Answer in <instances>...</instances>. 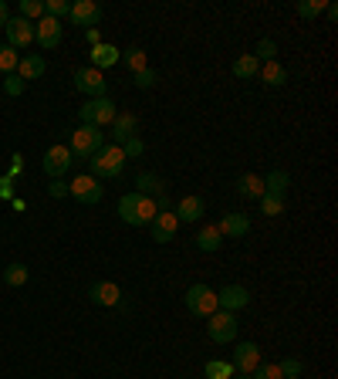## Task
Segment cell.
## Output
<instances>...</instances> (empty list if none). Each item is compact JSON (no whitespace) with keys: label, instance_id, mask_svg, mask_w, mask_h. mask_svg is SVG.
Instances as JSON below:
<instances>
[{"label":"cell","instance_id":"7bdbcfd3","mask_svg":"<svg viewBox=\"0 0 338 379\" xmlns=\"http://www.w3.org/2000/svg\"><path fill=\"white\" fill-rule=\"evenodd\" d=\"M0 197L4 200L14 197V180H11V176H0Z\"/></svg>","mask_w":338,"mask_h":379},{"label":"cell","instance_id":"52a82bcc","mask_svg":"<svg viewBox=\"0 0 338 379\" xmlns=\"http://www.w3.org/2000/svg\"><path fill=\"white\" fill-rule=\"evenodd\" d=\"M233 373L240 376H250L257 366H261V346L257 342H237V352H233Z\"/></svg>","mask_w":338,"mask_h":379},{"label":"cell","instance_id":"c3c4849f","mask_svg":"<svg viewBox=\"0 0 338 379\" xmlns=\"http://www.w3.org/2000/svg\"><path fill=\"white\" fill-rule=\"evenodd\" d=\"M7 21H11V14H7V4H4V0H0V28H4V24H7Z\"/></svg>","mask_w":338,"mask_h":379},{"label":"cell","instance_id":"1f68e13d","mask_svg":"<svg viewBox=\"0 0 338 379\" xmlns=\"http://www.w3.org/2000/svg\"><path fill=\"white\" fill-rule=\"evenodd\" d=\"M203 373H206V379H233V366L231 363H206L203 366Z\"/></svg>","mask_w":338,"mask_h":379},{"label":"cell","instance_id":"484cf974","mask_svg":"<svg viewBox=\"0 0 338 379\" xmlns=\"http://www.w3.org/2000/svg\"><path fill=\"white\" fill-rule=\"evenodd\" d=\"M261 72V61L254 58V55H240V58L233 61V75L237 78H257Z\"/></svg>","mask_w":338,"mask_h":379},{"label":"cell","instance_id":"e0dca14e","mask_svg":"<svg viewBox=\"0 0 338 379\" xmlns=\"http://www.w3.org/2000/svg\"><path fill=\"white\" fill-rule=\"evenodd\" d=\"M216 230H220L223 237H244L247 230H250V217H247V213H223Z\"/></svg>","mask_w":338,"mask_h":379},{"label":"cell","instance_id":"ee69618b","mask_svg":"<svg viewBox=\"0 0 338 379\" xmlns=\"http://www.w3.org/2000/svg\"><path fill=\"white\" fill-rule=\"evenodd\" d=\"M7 176H11V180H17V176H24V156H21V152L14 156V166H11V173H7Z\"/></svg>","mask_w":338,"mask_h":379},{"label":"cell","instance_id":"d6a6232c","mask_svg":"<svg viewBox=\"0 0 338 379\" xmlns=\"http://www.w3.org/2000/svg\"><path fill=\"white\" fill-rule=\"evenodd\" d=\"M119 217H122L129 227L136 224V193H125V197L119 200Z\"/></svg>","mask_w":338,"mask_h":379},{"label":"cell","instance_id":"f1b7e54d","mask_svg":"<svg viewBox=\"0 0 338 379\" xmlns=\"http://www.w3.org/2000/svg\"><path fill=\"white\" fill-rule=\"evenodd\" d=\"M17 64H21V51H14L11 45H0V72H4V75H14Z\"/></svg>","mask_w":338,"mask_h":379},{"label":"cell","instance_id":"8fae6325","mask_svg":"<svg viewBox=\"0 0 338 379\" xmlns=\"http://www.w3.org/2000/svg\"><path fill=\"white\" fill-rule=\"evenodd\" d=\"M34 41L45 47H58L62 45V21H54V17H41V21H34Z\"/></svg>","mask_w":338,"mask_h":379},{"label":"cell","instance_id":"603a6c76","mask_svg":"<svg viewBox=\"0 0 338 379\" xmlns=\"http://www.w3.org/2000/svg\"><path fill=\"white\" fill-rule=\"evenodd\" d=\"M257 78H261L264 85H274V89H281V85L288 81V72H284V64H277V61H264L261 72H257Z\"/></svg>","mask_w":338,"mask_h":379},{"label":"cell","instance_id":"7402d4cb","mask_svg":"<svg viewBox=\"0 0 338 379\" xmlns=\"http://www.w3.org/2000/svg\"><path fill=\"white\" fill-rule=\"evenodd\" d=\"M14 75H21L24 81L41 78V75H45V58H41V55H28V58H21V64H17Z\"/></svg>","mask_w":338,"mask_h":379},{"label":"cell","instance_id":"3957f363","mask_svg":"<svg viewBox=\"0 0 338 379\" xmlns=\"http://www.w3.org/2000/svg\"><path fill=\"white\" fill-rule=\"evenodd\" d=\"M105 146V136H102V129H95V125H78L75 132H71V156L78 159H92L95 152Z\"/></svg>","mask_w":338,"mask_h":379},{"label":"cell","instance_id":"b9f144b4","mask_svg":"<svg viewBox=\"0 0 338 379\" xmlns=\"http://www.w3.org/2000/svg\"><path fill=\"white\" fill-rule=\"evenodd\" d=\"M4 91H7V95H21V91H24V78H21V75H7Z\"/></svg>","mask_w":338,"mask_h":379},{"label":"cell","instance_id":"277c9868","mask_svg":"<svg viewBox=\"0 0 338 379\" xmlns=\"http://www.w3.org/2000/svg\"><path fill=\"white\" fill-rule=\"evenodd\" d=\"M186 308H190V315H197V319H210L214 312H220V305H216V291L210 285H193V288L183 295Z\"/></svg>","mask_w":338,"mask_h":379},{"label":"cell","instance_id":"30bf717a","mask_svg":"<svg viewBox=\"0 0 338 379\" xmlns=\"http://www.w3.org/2000/svg\"><path fill=\"white\" fill-rule=\"evenodd\" d=\"M71 163H75V156H71L68 146H51V149L45 152V173L51 176V180L64 176V173L71 169Z\"/></svg>","mask_w":338,"mask_h":379},{"label":"cell","instance_id":"4dcf8cb0","mask_svg":"<svg viewBox=\"0 0 338 379\" xmlns=\"http://www.w3.org/2000/svg\"><path fill=\"white\" fill-rule=\"evenodd\" d=\"M284 203H288V197H274V193H264V197H261L264 217H281V213H284Z\"/></svg>","mask_w":338,"mask_h":379},{"label":"cell","instance_id":"d6986e66","mask_svg":"<svg viewBox=\"0 0 338 379\" xmlns=\"http://www.w3.org/2000/svg\"><path fill=\"white\" fill-rule=\"evenodd\" d=\"M288 190H291V176H288L284 169H271V173L264 176V193H274V197H288Z\"/></svg>","mask_w":338,"mask_h":379},{"label":"cell","instance_id":"4fadbf2b","mask_svg":"<svg viewBox=\"0 0 338 379\" xmlns=\"http://www.w3.org/2000/svg\"><path fill=\"white\" fill-rule=\"evenodd\" d=\"M105 78H102V72H95V68H78L75 72V89L85 91V95H92V98H102L105 95Z\"/></svg>","mask_w":338,"mask_h":379},{"label":"cell","instance_id":"ffe728a7","mask_svg":"<svg viewBox=\"0 0 338 379\" xmlns=\"http://www.w3.org/2000/svg\"><path fill=\"white\" fill-rule=\"evenodd\" d=\"M122 58V51L115 45H95L92 47V68L95 72H102V68H112L115 61Z\"/></svg>","mask_w":338,"mask_h":379},{"label":"cell","instance_id":"7c38bea8","mask_svg":"<svg viewBox=\"0 0 338 379\" xmlns=\"http://www.w3.org/2000/svg\"><path fill=\"white\" fill-rule=\"evenodd\" d=\"M216 305H220V312H240L250 305V291L240 288V285H227L223 291H216Z\"/></svg>","mask_w":338,"mask_h":379},{"label":"cell","instance_id":"f546056e","mask_svg":"<svg viewBox=\"0 0 338 379\" xmlns=\"http://www.w3.org/2000/svg\"><path fill=\"white\" fill-rule=\"evenodd\" d=\"M4 285H11V288L28 285V268H24V264H7V268H4Z\"/></svg>","mask_w":338,"mask_h":379},{"label":"cell","instance_id":"5b68a950","mask_svg":"<svg viewBox=\"0 0 338 379\" xmlns=\"http://www.w3.org/2000/svg\"><path fill=\"white\" fill-rule=\"evenodd\" d=\"M102 183L95 180V176H75V180L68 183V197H75L78 203H85V207H95V203H102Z\"/></svg>","mask_w":338,"mask_h":379},{"label":"cell","instance_id":"8d00e7d4","mask_svg":"<svg viewBox=\"0 0 338 379\" xmlns=\"http://www.w3.org/2000/svg\"><path fill=\"white\" fill-rule=\"evenodd\" d=\"M250 379H284V376H281V366L277 363H261L250 373Z\"/></svg>","mask_w":338,"mask_h":379},{"label":"cell","instance_id":"83f0119b","mask_svg":"<svg viewBox=\"0 0 338 379\" xmlns=\"http://www.w3.org/2000/svg\"><path fill=\"white\" fill-rule=\"evenodd\" d=\"M119 61L129 64V72H132V75H139L142 68H149V61H146V51H142V47H129V51H122V58Z\"/></svg>","mask_w":338,"mask_h":379},{"label":"cell","instance_id":"8992f818","mask_svg":"<svg viewBox=\"0 0 338 379\" xmlns=\"http://www.w3.org/2000/svg\"><path fill=\"white\" fill-rule=\"evenodd\" d=\"M206 332H210V339H214L216 346L233 342V339H237V315H233V312H214Z\"/></svg>","mask_w":338,"mask_h":379},{"label":"cell","instance_id":"4316f807","mask_svg":"<svg viewBox=\"0 0 338 379\" xmlns=\"http://www.w3.org/2000/svg\"><path fill=\"white\" fill-rule=\"evenodd\" d=\"M220 244H223V234L216 230V224L214 227H203L200 234H197V247H200V251H220Z\"/></svg>","mask_w":338,"mask_h":379},{"label":"cell","instance_id":"9c48e42d","mask_svg":"<svg viewBox=\"0 0 338 379\" xmlns=\"http://www.w3.org/2000/svg\"><path fill=\"white\" fill-rule=\"evenodd\" d=\"M4 30H7V45L14 47V51H21V47H28V45L34 41V24H31V21H24L21 14L11 17V21L4 24Z\"/></svg>","mask_w":338,"mask_h":379},{"label":"cell","instance_id":"f35d334b","mask_svg":"<svg viewBox=\"0 0 338 379\" xmlns=\"http://www.w3.org/2000/svg\"><path fill=\"white\" fill-rule=\"evenodd\" d=\"M156 81H159V75H156L153 68H142V72L136 75V85H139V89H153Z\"/></svg>","mask_w":338,"mask_h":379},{"label":"cell","instance_id":"681fc988","mask_svg":"<svg viewBox=\"0 0 338 379\" xmlns=\"http://www.w3.org/2000/svg\"><path fill=\"white\" fill-rule=\"evenodd\" d=\"M284 379H301V376H284Z\"/></svg>","mask_w":338,"mask_h":379},{"label":"cell","instance_id":"74e56055","mask_svg":"<svg viewBox=\"0 0 338 379\" xmlns=\"http://www.w3.org/2000/svg\"><path fill=\"white\" fill-rule=\"evenodd\" d=\"M274 55H277V45L274 41H271V38H261V41H257V51H254V58L257 61H274Z\"/></svg>","mask_w":338,"mask_h":379},{"label":"cell","instance_id":"2e32d148","mask_svg":"<svg viewBox=\"0 0 338 379\" xmlns=\"http://www.w3.org/2000/svg\"><path fill=\"white\" fill-rule=\"evenodd\" d=\"M136 132H139V119H136V115H132V112H119V115H115V122H112V139H115V146L129 142Z\"/></svg>","mask_w":338,"mask_h":379},{"label":"cell","instance_id":"6da1fadb","mask_svg":"<svg viewBox=\"0 0 338 379\" xmlns=\"http://www.w3.org/2000/svg\"><path fill=\"white\" fill-rule=\"evenodd\" d=\"M88 166H92V173L88 176H95V180H112V176H119L125 169V152L122 146H115V142H105L102 149L95 152L92 159H88Z\"/></svg>","mask_w":338,"mask_h":379},{"label":"cell","instance_id":"836d02e7","mask_svg":"<svg viewBox=\"0 0 338 379\" xmlns=\"http://www.w3.org/2000/svg\"><path fill=\"white\" fill-rule=\"evenodd\" d=\"M21 17H24V21H41V17H45V4H41V0H24V4H21Z\"/></svg>","mask_w":338,"mask_h":379},{"label":"cell","instance_id":"7a4b0ae2","mask_svg":"<svg viewBox=\"0 0 338 379\" xmlns=\"http://www.w3.org/2000/svg\"><path fill=\"white\" fill-rule=\"evenodd\" d=\"M115 115H119V108H115V102H112L108 95H102V98H88L85 106L78 108V119H81V125H95V129L112 125V122H115Z\"/></svg>","mask_w":338,"mask_h":379},{"label":"cell","instance_id":"5bb4252c","mask_svg":"<svg viewBox=\"0 0 338 379\" xmlns=\"http://www.w3.org/2000/svg\"><path fill=\"white\" fill-rule=\"evenodd\" d=\"M68 17L75 21L78 28H88L92 30L98 21H102V7L95 4V0H75L71 4V11H68Z\"/></svg>","mask_w":338,"mask_h":379},{"label":"cell","instance_id":"f6af8a7d","mask_svg":"<svg viewBox=\"0 0 338 379\" xmlns=\"http://www.w3.org/2000/svg\"><path fill=\"white\" fill-rule=\"evenodd\" d=\"M51 197H58V200L68 197V183H62V180H54V183H51Z\"/></svg>","mask_w":338,"mask_h":379},{"label":"cell","instance_id":"cb8c5ba5","mask_svg":"<svg viewBox=\"0 0 338 379\" xmlns=\"http://www.w3.org/2000/svg\"><path fill=\"white\" fill-rule=\"evenodd\" d=\"M156 213H159L156 210V200L136 193V224H132V227H146V224H153Z\"/></svg>","mask_w":338,"mask_h":379},{"label":"cell","instance_id":"d4e9b609","mask_svg":"<svg viewBox=\"0 0 338 379\" xmlns=\"http://www.w3.org/2000/svg\"><path fill=\"white\" fill-rule=\"evenodd\" d=\"M136 193H142V197H149V193L163 197V193H166V183L159 180L156 173H139L136 176Z\"/></svg>","mask_w":338,"mask_h":379},{"label":"cell","instance_id":"7dc6e473","mask_svg":"<svg viewBox=\"0 0 338 379\" xmlns=\"http://www.w3.org/2000/svg\"><path fill=\"white\" fill-rule=\"evenodd\" d=\"M85 38H88V45H102V38H98V28H92V30H88V34H85Z\"/></svg>","mask_w":338,"mask_h":379},{"label":"cell","instance_id":"bcb514c9","mask_svg":"<svg viewBox=\"0 0 338 379\" xmlns=\"http://www.w3.org/2000/svg\"><path fill=\"white\" fill-rule=\"evenodd\" d=\"M325 17H328V21H338V4H332V0H328V7H325Z\"/></svg>","mask_w":338,"mask_h":379},{"label":"cell","instance_id":"e575fe53","mask_svg":"<svg viewBox=\"0 0 338 379\" xmlns=\"http://www.w3.org/2000/svg\"><path fill=\"white\" fill-rule=\"evenodd\" d=\"M325 7H328V0H301V4H298V14L311 21V17L325 14Z\"/></svg>","mask_w":338,"mask_h":379},{"label":"cell","instance_id":"d590c367","mask_svg":"<svg viewBox=\"0 0 338 379\" xmlns=\"http://www.w3.org/2000/svg\"><path fill=\"white\" fill-rule=\"evenodd\" d=\"M68 11H71V4H68V0H47L45 4V17H54V21L68 17Z\"/></svg>","mask_w":338,"mask_h":379},{"label":"cell","instance_id":"60d3db41","mask_svg":"<svg viewBox=\"0 0 338 379\" xmlns=\"http://www.w3.org/2000/svg\"><path fill=\"white\" fill-rule=\"evenodd\" d=\"M122 152H125V159H129V156H142V152H146V146H142V139H139V136H132L129 142H122Z\"/></svg>","mask_w":338,"mask_h":379},{"label":"cell","instance_id":"ab89813d","mask_svg":"<svg viewBox=\"0 0 338 379\" xmlns=\"http://www.w3.org/2000/svg\"><path fill=\"white\" fill-rule=\"evenodd\" d=\"M281 376H301V359H281Z\"/></svg>","mask_w":338,"mask_h":379},{"label":"cell","instance_id":"f907efd6","mask_svg":"<svg viewBox=\"0 0 338 379\" xmlns=\"http://www.w3.org/2000/svg\"><path fill=\"white\" fill-rule=\"evenodd\" d=\"M237 379H250V376H237Z\"/></svg>","mask_w":338,"mask_h":379},{"label":"cell","instance_id":"ac0fdd59","mask_svg":"<svg viewBox=\"0 0 338 379\" xmlns=\"http://www.w3.org/2000/svg\"><path fill=\"white\" fill-rule=\"evenodd\" d=\"M173 213H176V220H183V224H197L203 213H206V203H203V197H183Z\"/></svg>","mask_w":338,"mask_h":379},{"label":"cell","instance_id":"ba28073f","mask_svg":"<svg viewBox=\"0 0 338 379\" xmlns=\"http://www.w3.org/2000/svg\"><path fill=\"white\" fill-rule=\"evenodd\" d=\"M88 298L102 308H125V298H122V288L115 281H95L88 288Z\"/></svg>","mask_w":338,"mask_h":379},{"label":"cell","instance_id":"44dd1931","mask_svg":"<svg viewBox=\"0 0 338 379\" xmlns=\"http://www.w3.org/2000/svg\"><path fill=\"white\" fill-rule=\"evenodd\" d=\"M237 193L244 200H261L264 197V176L257 173H244L240 180H237Z\"/></svg>","mask_w":338,"mask_h":379},{"label":"cell","instance_id":"9a60e30c","mask_svg":"<svg viewBox=\"0 0 338 379\" xmlns=\"http://www.w3.org/2000/svg\"><path fill=\"white\" fill-rule=\"evenodd\" d=\"M153 227V241L156 244H169L176 237V230H180V220H176V213L166 210V213H156V220L149 224Z\"/></svg>","mask_w":338,"mask_h":379}]
</instances>
